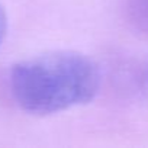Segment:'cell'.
<instances>
[{"label":"cell","mask_w":148,"mask_h":148,"mask_svg":"<svg viewBox=\"0 0 148 148\" xmlns=\"http://www.w3.org/2000/svg\"><path fill=\"white\" fill-rule=\"evenodd\" d=\"M9 79L19 108L39 116L86 105L100 89L99 65L77 51H51L22 60Z\"/></svg>","instance_id":"cell-1"},{"label":"cell","mask_w":148,"mask_h":148,"mask_svg":"<svg viewBox=\"0 0 148 148\" xmlns=\"http://www.w3.org/2000/svg\"><path fill=\"white\" fill-rule=\"evenodd\" d=\"M123 13L135 32L148 35V0H123Z\"/></svg>","instance_id":"cell-2"},{"label":"cell","mask_w":148,"mask_h":148,"mask_svg":"<svg viewBox=\"0 0 148 148\" xmlns=\"http://www.w3.org/2000/svg\"><path fill=\"white\" fill-rule=\"evenodd\" d=\"M6 34H8V13L5 8L0 5V45L5 41Z\"/></svg>","instance_id":"cell-3"}]
</instances>
